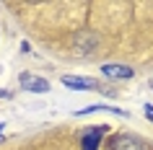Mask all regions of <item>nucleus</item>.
I'll return each mask as SVG.
<instances>
[{
  "label": "nucleus",
  "mask_w": 153,
  "mask_h": 150,
  "mask_svg": "<svg viewBox=\"0 0 153 150\" xmlns=\"http://www.w3.org/2000/svg\"><path fill=\"white\" fill-rule=\"evenodd\" d=\"M109 150H145V142L135 134H114L109 140Z\"/></svg>",
  "instance_id": "1"
},
{
  "label": "nucleus",
  "mask_w": 153,
  "mask_h": 150,
  "mask_svg": "<svg viewBox=\"0 0 153 150\" xmlns=\"http://www.w3.org/2000/svg\"><path fill=\"white\" fill-rule=\"evenodd\" d=\"M73 47H75L78 55H91V52L99 47V34H94V31H81L78 36H75V41H73Z\"/></svg>",
  "instance_id": "2"
},
{
  "label": "nucleus",
  "mask_w": 153,
  "mask_h": 150,
  "mask_svg": "<svg viewBox=\"0 0 153 150\" xmlns=\"http://www.w3.org/2000/svg\"><path fill=\"white\" fill-rule=\"evenodd\" d=\"M62 86L73 88V91H94V88H101L94 78H86V75H62Z\"/></svg>",
  "instance_id": "3"
},
{
  "label": "nucleus",
  "mask_w": 153,
  "mask_h": 150,
  "mask_svg": "<svg viewBox=\"0 0 153 150\" xmlns=\"http://www.w3.org/2000/svg\"><path fill=\"white\" fill-rule=\"evenodd\" d=\"M21 88L24 91H31V93H47L49 91V83L39 75H31V72H24L21 75Z\"/></svg>",
  "instance_id": "4"
},
{
  "label": "nucleus",
  "mask_w": 153,
  "mask_h": 150,
  "mask_svg": "<svg viewBox=\"0 0 153 150\" xmlns=\"http://www.w3.org/2000/svg\"><path fill=\"white\" fill-rule=\"evenodd\" d=\"M104 132H106V127H91V129H86L83 137H81V150H99Z\"/></svg>",
  "instance_id": "5"
},
{
  "label": "nucleus",
  "mask_w": 153,
  "mask_h": 150,
  "mask_svg": "<svg viewBox=\"0 0 153 150\" xmlns=\"http://www.w3.org/2000/svg\"><path fill=\"white\" fill-rule=\"evenodd\" d=\"M101 72H104L106 78H112V80H127V78L135 75V70L127 67V65H104Z\"/></svg>",
  "instance_id": "6"
},
{
  "label": "nucleus",
  "mask_w": 153,
  "mask_h": 150,
  "mask_svg": "<svg viewBox=\"0 0 153 150\" xmlns=\"http://www.w3.org/2000/svg\"><path fill=\"white\" fill-rule=\"evenodd\" d=\"M145 114H148V119L153 122V103H148V106H145Z\"/></svg>",
  "instance_id": "7"
},
{
  "label": "nucleus",
  "mask_w": 153,
  "mask_h": 150,
  "mask_svg": "<svg viewBox=\"0 0 153 150\" xmlns=\"http://www.w3.org/2000/svg\"><path fill=\"white\" fill-rule=\"evenodd\" d=\"M3 129H5V124H3V122H0V137H3Z\"/></svg>",
  "instance_id": "8"
}]
</instances>
